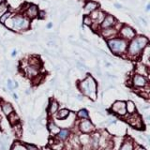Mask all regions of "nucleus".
Instances as JSON below:
<instances>
[{
	"instance_id": "obj_1",
	"label": "nucleus",
	"mask_w": 150,
	"mask_h": 150,
	"mask_svg": "<svg viewBox=\"0 0 150 150\" xmlns=\"http://www.w3.org/2000/svg\"><path fill=\"white\" fill-rule=\"evenodd\" d=\"M79 89L91 100H95L97 98V83L92 76H87L83 81L79 83Z\"/></svg>"
},
{
	"instance_id": "obj_2",
	"label": "nucleus",
	"mask_w": 150,
	"mask_h": 150,
	"mask_svg": "<svg viewBox=\"0 0 150 150\" xmlns=\"http://www.w3.org/2000/svg\"><path fill=\"white\" fill-rule=\"evenodd\" d=\"M148 44V40L145 37H138L133 39L129 45L128 53L129 55H137Z\"/></svg>"
},
{
	"instance_id": "obj_3",
	"label": "nucleus",
	"mask_w": 150,
	"mask_h": 150,
	"mask_svg": "<svg viewBox=\"0 0 150 150\" xmlns=\"http://www.w3.org/2000/svg\"><path fill=\"white\" fill-rule=\"evenodd\" d=\"M108 46L115 54H122L127 49V42L124 40L114 39L108 40Z\"/></svg>"
},
{
	"instance_id": "obj_4",
	"label": "nucleus",
	"mask_w": 150,
	"mask_h": 150,
	"mask_svg": "<svg viewBox=\"0 0 150 150\" xmlns=\"http://www.w3.org/2000/svg\"><path fill=\"white\" fill-rule=\"evenodd\" d=\"M12 28L15 30H22L28 27V21L23 17H14L12 19Z\"/></svg>"
},
{
	"instance_id": "obj_5",
	"label": "nucleus",
	"mask_w": 150,
	"mask_h": 150,
	"mask_svg": "<svg viewBox=\"0 0 150 150\" xmlns=\"http://www.w3.org/2000/svg\"><path fill=\"white\" fill-rule=\"evenodd\" d=\"M111 110L115 112V114H117L118 115L121 116H124L127 114V111H126V102L124 101H115L114 104L112 105Z\"/></svg>"
},
{
	"instance_id": "obj_6",
	"label": "nucleus",
	"mask_w": 150,
	"mask_h": 150,
	"mask_svg": "<svg viewBox=\"0 0 150 150\" xmlns=\"http://www.w3.org/2000/svg\"><path fill=\"white\" fill-rule=\"evenodd\" d=\"M132 84L136 88H144L147 86V79L143 75L135 74L132 77Z\"/></svg>"
},
{
	"instance_id": "obj_7",
	"label": "nucleus",
	"mask_w": 150,
	"mask_h": 150,
	"mask_svg": "<svg viewBox=\"0 0 150 150\" xmlns=\"http://www.w3.org/2000/svg\"><path fill=\"white\" fill-rule=\"evenodd\" d=\"M79 129L82 132L87 134V133L92 132L95 128H94V125L91 123L89 119H82L81 122H80Z\"/></svg>"
},
{
	"instance_id": "obj_8",
	"label": "nucleus",
	"mask_w": 150,
	"mask_h": 150,
	"mask_svg": "<svg viewBox=\"0 0 150 150\" xmlns=\"http://www.w3.org/2000/svg\"><path fill=\"white\" fill-rule=\"evenodd\" d=\"M128 122L136 129H141L143 127L142 119H141L140 115L138 114H135V112L132 115H129V117L128 118Z\"/></svg>"
},
{
	"instance_id": "obj_9",
	"label": "nucleus",
	"mask_w": 150,
	"mask_h": 150,
	"mask_svg": "<svg viewBox=\"0 0 150 150\" xmlns=\"http://www.w3.org/2000/svg\"><path fill=\"white\" fill-rule=\"evenodd\" d=\"M120 34H121L122 37L125 38V39L131 40L135 36V32H134V30L132 29V28H130L129 26H124L121 29Z\"/></svg>"
},
{
	"instance_id": "obj_10",
	"label": "nucleus",
	"mask_w": 150,
	"mask_h": 150,
	"mask_svg": "<svg viewBox=\"0 0 150 150\" xmlns=\"http://www.w3.org/2000/svg\"><path fill=\"white\" fill-rule=\"evenodd\" d=\"M100 143V136L98 133H94L92 135V137L90 138V143L89 144L91 145V146L94 148V149H97L98 147V144Z\"/></svg>"
},
{
	"instance_id": "obj_11",
	"label": "nucleus",
	"mask_w": 150,
	"mask_h": 150,
	"mask_svg": "<svg viewBox=\"0 0 150 150\" xmlns=\"http://www.w3.org/2000/svg\"><path fill=\"white\" fill-rule=\"evenodd\" d=\"M26 14L28 15V17L30 18H35L38 16V14H39V11H38V7L36 5H30L29 8H27L26 11Z\"/></svg>"
},
{
	"instance_id": "obj_12",
	"label": "nucleus",
	"mask_w": 150,
	"mask_h": 150,
	"mask_svg": "<svg viewBox=\"0 0 150 150\" xmlns=\"http://www.w3.org/2000/svg\"><path fill=\"white\" fill-rule=\"evenodd\" d=\"M114 23H115V18L111 15H108L104 18V20L102 21L101 26L102 28H108L114 25Z\"/></svg>"
},
{
	"instance_id": "obj_13",
	"label": "nucleus",
	"mask_w": 150,
	"mask_h": 150,
	"mask_svg": "<svg viewBox=\"0 0 150 150\" xmlns=\"http://www.w3.org/2000/svg\"><path fill=\"white\" fill-rule=\"evenodd\" d=\"M25 71L29 77H35L39 73V68H36L34 66H28L25 69Z\"/></svg>"
},
{
	"instance_id": "obj_14",
	"label": "nucleus",
	"mask_w": 150,
	"mask_h": 150,
	"mask_svg": "<svg viewBox=\"0 0 150 150\" xmlns=\"http://www.w3.org/2000/svg\"><path fill=\"white\" fill-rule=\"evenodd\" d=\"M98 7V4L93 1H89L84 6V11L86 12H93L94 11H96L97 8Z\"/></svg>"
},
{
	"instance_id": "obj_15",
	"label": "nucleus",
	"mask_w": 150,
	"mask_h": 150,
	"mask_svg": "<svg viewBox=\"0 0 150 150\" xmlns=\"http://www.w3.org/2000/svg\"><path fill=\"white\" fill-rule=\"evenodd\" d=\"M135 110H136L135 104L132 101L129 100V101L126 102V111H127V112H129V115H132L135 112Z\"/></svg>"
},
{
	"instance_id": "obj_16",
	"label": "nucleus",
	"mask_w": 150,
	"mask_h": 150,
	"mask_svg": "<svg viewBox=\"0 0 150 150\" xmlns=\"http://www.w3.org/2000/svg\"><path fill=\"white\" fill-rule=\"evenodd\" d=\"M119 150H133V143L130 140H126L122 144Z\"/></svg>"
},
{
	"instance_id": "obj_17",
	"label": "nucleus",
	"mask_w": 150,
	"mask_h": 150,
	"mask_svg": "<svg viewBox=\"0 0 150 150\" xmlns=\"http://www.w3.org/2000/svg\"><path fill=\"white\" fill-rule=\"evenodd\" d=\"M59 109V104L56 100H52L49 106V112L50 114H55Z\"/></svg>"
},
{
	"instance_id": "obj_18",
	"label": "nucleus",
	"mask_w": 150,
	"mask_h": 150,
	"mask_svg": "<svg viewBox=\"0 0 150 150\" xmlns=\"http://www.w3.org/2000/svg\"><path fill=\"white\" fill-rule=\"evenodd\" d=\"M8 122L11 125H16L19 122V117H18L16 112H12L11 115H8Z\"/></svg>"
},
{
	"instance_id": "obj_19",
	"label": "nucleus",
	"mask_w": 150,
	"mask_h": 150,
	"mask_svg": "<svg viewBox=\"0 0 150 150\" xmlns=\"http://www.w3.org/2000/svg\"><path fill=\"white\" fill-rule=\"evenodd\" d=\"M69 115V111L68 109H61L60 111H58L57 115H56V117L58 119H65Z\"/></svg>"
},
{
	"instance_id": "obj_20",
	"label": "nucleus",
	"mask_w": 150,
	"mask_h": 150,
	"mask_svg": "<svg viewBox=\"0 0 150 150\" xmlns=\"http://www.w3.org/2000/svg\"><path fill=\"white\" fill-rule=\"evenodd\" d=\"M2 111L6 115H8L13 112V107L9 103H4L2 105Z\"/></svg>"
},
{
	"instance_id": "obj_21",
	"label": "nucleus",
	"mask_w": 150,
	"mask_h": 150,
	"mask_svg": "<svg viewBox=\"0 0 150 150\" xmlns=\"http://www.w3.org/2000/svg\"><path fill=\"white\" fill-rule=\"evenodd\" d=\"M48 129L51 131V133L53 134H58V132L60 131V129L58 126H56L54 122H50L48 125Z\"/></svg>"
},
{
	"instance_id": "obj_22",
	"label": "nucleus",
	"mask_w": 150,
	"mask_h": 150,
	"mask_svg": "<svg viewBox=\"0 0 150 150\" xmlns=\"http://www.w3.org/2000/svg\"><path fill=\"white\" fill-rule=\"evenodd\" d=\"M69 131L68 129H60V131L58 132L57 136H58V139L59 140H66L68 137H69Z\"/></svg>"
},
{
	"instance_id": "obj_23",
	"label": "nucleus",
	"mask_w": 150,
	"mask_h": 150,
	"mask_svg": "<svg viewBox=\"0 0 150 150\" xmlns=\"http://www.w3.org/2000/svg\"><path fill=\"white\" fill-rule=\"evenodd\" d=\"M78 117L79 118H81V119H88L89 118V114H88V112L86 110H80L78 112V114H77Z\"/></svg>"
},
{
	"instance_id": "obj_24",
	"label": "nucleus",
	"mask_w": 150,
	"mask_h": 150,
	"mask_svg": "<svg viewBox=\"0 0 150 150\" xmlns=\"http://www.w3.org/2000/svg\"><path fill=\"white\" fill-rule=\"evenodd\" d=\"M79 142H81L83 144H89V143H90V136H88L87 134L84 133L83 135H82L81 137H80Z\"/></svg>"
},
{
	"instance_id": "obj_25",
	"label": "nucleus",
	"mask_w": 150,
	"mask_h": 150,
	"mask_svg": "<svg viewBox=\"0 0 150 150\" xmlns=\"http://www.w3.org/2000/svg\"><path fill=\"white\" fill-rule=\"evenodd\" d=\"M11 150H26V147H25V145H23L19 143H16V144H14Z\"/></svg>"
},
{
	"instance_id": "obj_26",
	"label": "nucleus",
	"mask_w": 150,
	"mask_h": 150,
	"mask_svg": "<svg viewBox=\"0 0 150 150\" xmlns=\"http://www.w3.org/2000/svg\"><path fill=\"white\" fill-rule=\"evenodd\" d=\"M9 16H11V12H5L4 14H2L1 17H0V23H5V22L9 18Z\"/></svg>"
},
{
	"instance_id": "obj_27",
	"label": "nucleus",
	"mask_w": 150,
	"mask_h": 150,
	"mask_svg": "<svg viewBox=\"0 0 150 150\" xmlns=\"http://www.w3.org/2000/svg\"><path fill=\"white\" fill-rule=\"evenodd\" d=\"M63 148V144L57 143V144H53L52 145V149L53 150H62Z\"/></svg>"
},
{
	"instance_id": "obj_28",
	"label": "nucleus",
	"mask_w": 150,
	"mask_h": 150,
	"mask_svg": "<svg viewBox=\"0 0 150 150\" xmlns=\"http://www.w3.org/2000/svg\"><path fill=\"white\" fill-rule=\"evenodd\" d=\"M8 9V8H7V4L6 3H1L0 4V14H2L4 11H6Z\"/></svg>"
},
{
	"instance_id": "obj_29",
	"label": "nucleus",
	"mask_w": 150,
	"mask_h": 150,
	"mask_svg": "<svg viewBox=\"0 0 150 150\" xmlns=\"http://www.w3.org/2000/svg\"><path fill=\"white\" fill-rule=\"evenodd\" d=\"M83 23H84V25H91V19L90 17H88V16H86L83 18Z\"/></svg>"
},
{
	"instance_id": "obj_30",
	"label": "nucleus",
	"mask_w": 150,
	"mask_h": 150,
	"mask_svg": "<svg viewBox=\"0 0 150 150\" xmlns=\"http://www.w3.org/2000/svg\"><path fill=\"white\" fill-rule=\"evenodd\" d=\"M26 150H37V147L36 146H34V145H32V144H27L26 145Z\"/></svg>"
},
{
	"instance_id": "obj_31",
	"label": "nucleus",
	"mask_w": 150,
	"mask_h": 150,
	"mask_svg": "<svg viewBox=\"0 0 150 150\" xmlns=\"http://www.w3.org/2000/svg\"><path fill=\"white\" fill-rule=\"evenodd\" d=\"M39 14H40V18H42V17H44V12H43V11H41V12H40ZM39 14H38V15H39Z\"/></svg>"
},
{
	"instance_id": "obj_32",
	"label": "nucleus",
	"mask_w": 150,
	"mask_h": 150,
	"mask_svg": "<svg viewBox=\"0 0 150 150\" xmlns=\"http://www.w3.org/2000/svg\"><path fill=\"white\" fill-rule=\"evenodd\" d=\"M138 150H146V149L144 148V147H139V148H138Z\"/></svg>"
},
{
	"instance_id": "obj_33",
	"label": "nucleus",
	"mask_w": 150,
	"mask_h": 150,
	"mask_svg": "<svg viewBox=\"0 0 150 150\" xmlns=\"http://www.w3.org/2000/svg\"><path fill=\"white\" fill-rule=\"evenodd\" d=\"M2 2H3V0H0V4H1Z\"/></svg>"
}]
</instances>
